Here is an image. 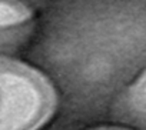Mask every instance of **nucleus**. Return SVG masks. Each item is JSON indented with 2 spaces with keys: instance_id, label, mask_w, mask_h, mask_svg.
<instances>
[{
  "instance_id": "f03ea898",
  "label": "nucleus",
  "mask_w": 146,
  "mask_h": 130,
  "mask_svg": "<svg viewBox=\"0 0 146 130\" xmlns=\"http://www.w3.org/2000/svg\"><path fill=\"white\" fill-rule=\"evenodd\" d=\"M127 107L135 121L146 129V72L130 87L127 93Z\"/></svg>"
},
{
  "instance_id": "20e7f679",
  "label": "nucleus",
  "mask_w": 146,
  "mask_h": 130,
  "mask_svg": "<svg viewBox=\"0 0 146 130\" xmlns=\"http://www.w3.org/2000/svg\"><path fill=\"white\" fill-rule=\"evenodd\" d=\"M92 130H127V129H120V127H98Z\"/></svg>"
},
{
  "instance_id": "7ed1b4c3",
  "label": "nucleus",
  "mask_w": 146,
  "mask_h": 130,
  "mask_svg": "<svg viewBox=\"0 0 146 130\" xmlns=\"http://www.w3.org/2000/svg\"><path fill=\"white\" fill-rule=\"evenodd\" d=\"M32 17V10L22 0H0V29L25 23Z\"/></svg>"
},
{
  "instance_id": "f257e3e1",
  "label": "nucleus",
  "mask_w": 146,
  "mask_h": 130,
  "mask_svg": "<svg viewBox=\"0 0 146 130\" xmlns=\"http://www.w3.org/2000/svg\"><path fill=\"white\" fill-rule=\"evenodd\" d=\"M52 83L27 64L0 57V130H39L56 110Z\"/></svg>"
}]
</instances>
